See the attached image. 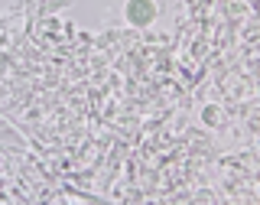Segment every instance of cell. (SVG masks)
<instances>
[{
  "mask_svg": "<svg viewBox=\"0 0 260 205\" xmlns=\"http://www.w3.org/2000/svg\"><path fill=\"white\" fill-rule=\"evenodd\" d=\"M156 13H159L156 0H127L124 4V16L130 26H150L156 20Z\"/></svg>",
  "mask_w": 260,
  "mask_h": 205,
  "instance_id": "6da1fadb",
  "label": "cell"
}]
</instances>
